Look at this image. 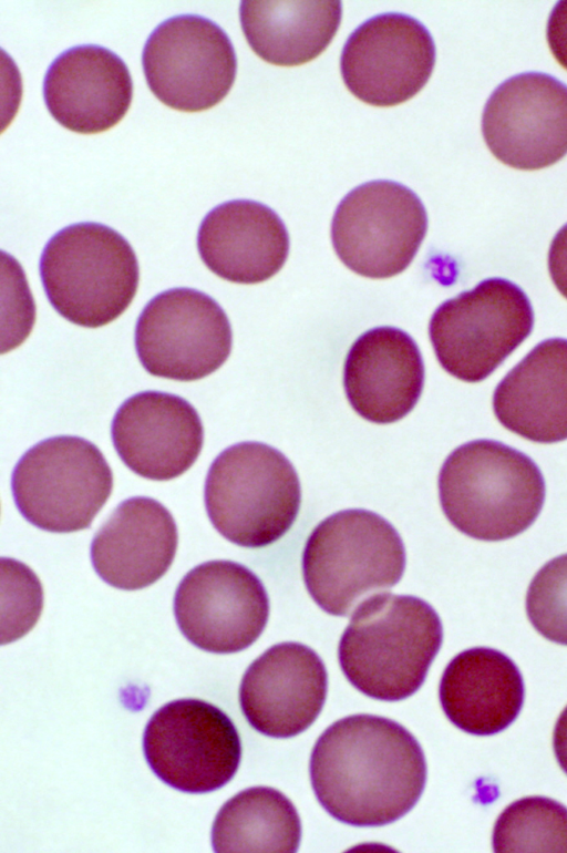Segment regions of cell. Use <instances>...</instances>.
<instances>
[{
    "mask_svg": "<svg viewBox=\"0 0 567 853\" xmlns=\"http://www.w3.org/2000/svg\"><path fill=\"white\" fill-rule=\"evenodd\" d=\"M310 780L321 806L354 826H381L405 815L426 782V761L400 723L353 715L332 723L310 757Z\"/></svg>",
    "mask_w": 567,
    "mask_h": 853,
    "instance_id": "1",
    "label": "cell"
},
{
    "mask_svg": "<svg viewBox=\"0 0 567 853\" xmlns=\"http://www.w3.org/2000/svg\"><path fill=\"white\" fill-rule=\"evenodd\" d=\"M442 641L441 619L425 600L374 594L355 607L339 643V664L359 691L399 701L422 686Z\"/></svg>",
    "mask_w": 567,
    "mask_h": 853,
    "instance_id": "2",
    "label": "cell"
},
{
    "mask_svg": "<svg viewBox=\"0 0 567 853\" xmlns=\"http://www.w3.org/2000/svg\"><path fill=\"white\" fill-rule=\"evenodd\" d=\"M545 495L536 463L494 440L456 448L439 474L445 516L456 530L480 541H504L526 531L540 513Z\"/></svg>",
    "mask_w": 567,
    "mask_h": 853,
    "instance_id": "3",
    "label": "cell"
},
{
    "mask_svg": "<svg viewBox=\"0 0 567 853\" xmlns=\"http://www.w3.org/2000/svg\"><path fill=\"white\" fill-rule=\"evenodd\" d=\"M39 269L54 310L86 328L120 317L135 297L140 279L130 243L113 228L93 222L55 233L43 248Z\"/></svg>",
    "mask_w": 567,
    "mask_h": 853,
    "instance_id": "4",
    "label": "cell"
},
{
    "mask_svg": "<svg viewBox=\"0 0 567 853\" xmlns=\"http://www.w3.org/2000/svg\"><path fill=\"white\" fill-rule=\"evenodd\" d=\"M405 548L398 531L379 514L337 512L308 537L302 575L308 593L326 613L348 616L370 594L402 577Z\"/></svg>",
    "mask_w": 567,
    "mask_h": 853,
    "instance_id": "5",
    "label": "cell"
},
{
    "mask_svg": "<svg viewBox=\"0 0 567 853\" xmlns=\"http://www.w3.org/2000/svg\"><path fill=\"white\" fill-rule=\"evenodd\" d=\"M207 515L219 534L243 547L272 544L297 518L301 487L291 462L261 442H240L212 463L204 487Z\"/></svg>",
    "mask_w": 567,
    "mask_h": 853,
    "instance_id": "6",
    "label": "cell"
},
{
    "mask_svg": "<svg viewBox=\"0 0 567 853\" xmlns=\"http://www.w3.org/2000/svg\"><path fill=\"white\" fill-rule=\"evenodd\" d=\"M112 487V470L100 449L73 435L40 441L21 456L11 476L20 514L53 533L90 527Z\"/></svg>",
    "mask_w": 567,
    "mask_h": 853,
    "instance_id": "7",
    "label": "cell"
},
{
    "mask_svg": "<svg viewBox=\"0 0 567 853\" xmlns=\"http://www.w3.org/2000/svg\"><path fill=\"white\" fill-rule=\"evenodd\" d=\"M533 325L534 311L522 288L504 278H488L439 306L429 336L441 367L474 383L499 367Z\"/></svg>",
    "mask_w": 567,
    "mask_h": 853,
    "instance_id": "8",
    "label": "cell"
},
{
    "mask_svg": "<svg viewBox=\"0 0 567 853\" xmlns=\"http://www.w3.org/2000/svg\"><path fill=\"white\" fill-rule=\"evenodd\" d=\"M427 230L419 196L393 181L378 179L350 191L331 222L340 260L368 278H390L409 267Z\"/></svg>",
    "mask_w": 567,
    "mask_h": 853,
    "instance_id": "9",
    "label": "cell"
},
{
    "mask_svg": "<svg viewBox=\"0 0 567 853\" xmlns=\"http://www.w3.org/2000/svg\"><path fill=\"white\" fill-rule=\"evenodd\" d=\"M143 752L165 784L186 793H207L233 779L241 759V742L223 710L186 698L154 712L144 730Z\"/></svg>",
    "mask_w": 567,
    "mask_h": 853,
    "instance_id": "10",
    "label": "cell"
},
{
    "mask_svg": "<svg viewBox=\"0 0 567 853\" xmlns=\"http://www.w3.org/2000/svg\"><path fill=\"white\" fill-rule=\"evenodd\" d=\"M135 350L155 377L194 381L220 368L231 351L230 322L219 304L192 288L153 297L135 326Z\"/></svg>",
    "mask_w": 567,
    "mask_h": 853,
    "instance_id": "11",
    "label": "cell"
},
{
    "mask_svg": "<svg viewBox=\"0 0 567 853\" xmlns=\"http://www.w3.org/2000/svg\"><path fill=\"white\" fill-rule=\"evenodd\" d=\"M142 65L152 93L165 105L199 112L218 104L231 89L237 58L226 32L198 14L159 23L147 38Z\"/></svg>",
    "mask_w": 567,
    "mask_h": 853,
    "instance_id": "12",
    "label": "cell"
},
{
    "mask_svg": "<svg viewBox=\"0 0 567 853\" xmlns=\"http://www.w3.org/2000/svg\"><path fill=\"white\" fill-rule=\"evenodd\" d=\"M174 615L181 633L197 648L233 654L261 635L269 599L261 580L246 566L209 561L190 569L178 584Z\"/></svg>",
    "mask_w": 567,
    "mask_h": 853,
    "instance_id": "13",
    "label": "cell"
},
{
    "mask_svg": "<svg viewBox=\"0 0 567 853\" xmlns=\"http://www.w3.org/2000/svg\"><path fill=\"white\" fill-rule=\"evenodd\" d=\"M482 133L502 163L533 171L567 154V85L542 72H525L501 83L488 97Z\"/></svg>",
    "mask_w": 567,
    "mask_h": 853,
    "instance_id": "14",
    "label": "cell"
},
{
    "mask_svg": "<svg viewBox=\"0 0 567 853\" xmlns=\"http://www.w3.org/2000/svg\"><path fill=\"white\" fill-rule=\"evenodd\" d=\"M434 64L435 44L429 30L399 12L364 21L346 41L340 59L349 91L375 106L396 105L414 96Z\"/></svg>",
    "mask_w": 567,
    "mask_h": 853,
    "instance_id": "15",
    "label": "cell"
},
{
    "mask_svg": "<svg viewBox=\"0 0 567 853\" xmlns=\"http://www.w3.org/2000/svg\"><path fill=\"white\" fill-rule=\"evenodd\" d=\"M328 675L308 646L281 643L247 668L239 688L241 711L258 732L290 738L309 728L323 707Z\"/></svg>",
    "mask_w": 567,
    "mask_h": 853,
    "instance_id": "16",
    "label": "cell"
},
{
    "mask_svg": "<svg viewBox=\"0 0 567 853\" xmlns=\"http://www.w3.org/2000/svg\"><path fill=\"white\" fill-rule=\"evenodd\" d=\"M113 445L123 463L142 477L167 481L197 460L204 440L202 420L185 399L143 391L126 399L111 425Z\"/></svg>",
    "mask_w": 567,
    "mask_h": 853,
    "instance_id": "17",
    "label": "cell"
},
{
    "mask_svg": "<svg viewBox=\"0 0 567 853\" xmlns=\"http://www.w3.org/2000/svg\"><path fill=\"white\" fill-rule=\"evenodd\" d=\"M132 94V78L124 61L95 44L62 52L43 80V99L50 114L65 129L82 134L113 127L127 112Z\"/></svg>",
    "mask_w": 567,
    "mask_h": 853,
    "instance_id": "18",
    "label": "cell"
},
{
    "mask_svg": "<svg viewBox=\"0 0 567 853\" xmlns=\"http://www.w3.org/2000/svg\"><path fill=\"white\" fill-rule=\"evenodd\" d=\"M424 373L421 352L409 333L377 327L362 333L349 349L343 387L360 417L386 424L401 420L415 407Z\"/></svg>",
    "mask_w": 567,
    "mask_h": 853,
    "instance_id": "19",
    "label": "cell"
},
{
    "mask_svg": "<svg viewBox=\"0 0 567 853\" xmlns=\"http://www.w3.org/2000/svg\"><path fill=\"white\" fill-rule=\"evenodd\" d=\"M178 535L168 510L154 499L134 496L121 502L95 533L91 562L110 586L145 588L172 565Z\"/></svg>",
    "mask_w": 567,
    "mask_h": 853,
    "instance_id": "20",
    "label": "cell"
},
{
    "mask_svg": "<svg viewBox=\"0 0 567 853\" xmlns=\"http://www.w3.org/2000/svg\"><path fill=\"white\" fill-rule=\"evenodd\" d=\"M197 249L205 266L237 284H258L276 275L289 253V235L270 207L249 199L217 205L200 223Z\"/></svg>",
    "mask_w": 567,
    "mask_h": 853,
    "instance_id": "21",
    "label": "cell"
},
{
    "mask_svg": "<svg viewBox=\"0 0 567 853\" xmlns=\"http://www.w3.org/2000/svg\"><path fill=\"white\" fill-rule=\"evenodd\" d=\"M439 696L447 719L475 736L503 731L519 715L525 687L515 662L505 654L474 647L446 666Z\"/></svg>",
    "mask_w": 567,
    "mask_h": 853,
    "instance_id": "22",
    "label": "cell"
},
{
    "mask_svg": "<svg viewBox=\"0 0 567 853\" xmlns=\"http://www.w3.org/2000/svg\"><path fill=\"white\" fill-rule=\"evenodd\" d=\"M493 410L507 430L537 443L567 439V339L538 343L497 384Z\"/></svg>",
    "mask_w": 567,
    "mask_h": 853,
    "instance_id": "23",
    "label": "cell"
},
{
    "mask_svg": "<svg viewBox=\"0 0 567 853\" xmlns=\"http://www.w3.org/2000/svg\"><path fill=\"white\" fill-rule=\"evenodd\" d=\"M340 1H243L240 24L252 51L282 66L317 58L336 35Z\"/></svg>",
    "mask_w": 567,
    "mask_h": 853,
    "instance_id": "24",
    "label": "cell"
},
{
    "mask_svg": "<svg viewBox=\"0 0 567 853\" xmlns=\"http://www.w3.org/2000/svg\"><path fill=\"white\" fill-rule=\"evenodd\" d=\"M301 822L291 801L269 787L234 795L218 811L212 828L215 852H296Z\"/></svg>",
    "mask_w": 567,
    "mask_h": 853,
    "instance_id": "25",
    "label": "cell"
},
{
    "mask_svg": "<svg viewBox=\"0 0 567 853\" xmlns=\"http://www.w3.org/2000/svg\"><path fill=\"white\" fill-rule=\"evenodd\" d=\"M495 852H567V808L545 797L511 803L493 830Z\"/></svg>",
    "mask_w": 567,
    "mask_h": 853,
    "instance_id": "26",
    "label": "cell"
},
{
    "mask_svg": "<svg viewBox=\"0 0 567 853\" xmlns=\"http://www.w3.org/2000/svg\"><path fill=\"white\" fill-rule=\"evenodd\" d=\"M526 614L543 637L567 646V554L535 574L526 594Z\"/></svg>",
    "mask_w": 567,
    "mask_h": 853,
    "instance_id": "27",
    "label": "cell"
},
{
    "mask_svg": "<svg viewBox=\"0 0 567 853\" xmlns=\"http://www.w3.org/2000/svg\"><path fill=\"white\" fill-rule=\"evenodd\" d=\"M546 37L554 58L567 70V1H559L553 8Z\"/></svg>",
    "mask_w": 567,
    "mask_h": 853,
    "instance_id": "28",
    "label": "cell"
},
{
    "mask_svg": "<svg viewBox=\"0 0 567 853\" xmlns=\"http://www.w3.org/2000/svg\"><path fill=\"white\" fill-rule=\"evenodd\" d=\"M548 270L557 290L567 299V224L551 240L548 251Z\"/></svg>",
    "mask_w": 567,
    "mask_h": 853,
    "instance_id": "29",
    "label": "cell"
},
{
    "mask_svg": "<svg viewBox=\"0 0 567 853\" xmlns=\"http://www.w3.org/2000/svg\"><path fill=\"white\" fill-rule=\"evenodd\" d=\"M553 748L559 767L567 774V707L556 721L553 733Z\"/></svg>",
    "mask_w": 567,
    "mask_h": 853,
    "instance_id": "30",
    "label": "cell"
}]
</instances>
